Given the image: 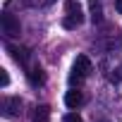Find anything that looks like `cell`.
I'll return each instance as SVG.
<instances>
[{
  "mask_svg": "<svg viewBox=\"0 0 122 122\" xmlns=\"http://www.w3.org/2000/svg\"><path fill=\"white\" fill-rule=\"evenodd\" d=\"M34 5H41V7H48V5H53L55 0H31Z\"/></svg>",
  "mask_w": 122,
  "mask_h": 122,
  "instance_id": "4fadbf2b",
  "label": "cell"
},
{
  "mask_svg": "<svg viewBox=\"0 0 122 122\" xmlns=\"http://www.w3.org/2000/svg\"><path fill=\"white\" fill-rule=\"evenodd\" d=\"M65 122H84L77 112H70V115H65Z\"/></svg>",
  "mask_w": 122,
  "mask_h": 122,
  "instance_id": "7c38bea8",
  "label": "cell"
},
{
  "mask_svg": "<svg viewBox=\"0 0 122 122\" xmlns=\"http://www.w3.org/2000/svg\"><path fill=\"white\" fill-rule=\"evenodd\" d=\"M7 84H10V74H7V70H0V86L5 89Z\"/></svg>",
  "mask_w": 122,
  "mask_h": 122,
  "instance_id": "8fae6325",
  "label": "cell"
},
{
  "mask_svg": "<svg viewBox=\"0 0 122 122\" xmlns=\"http://www.w3.org/2000/svg\"><path fill=\"white\" fill-rule=\"evenodd\" d=\"M65 19H62V26L65 29H77V26H81V22H84V10H81V5L77 3V0H67L65 3Z\"/></svg>",
  "mask_w": 122,
  "mask_h": 122,
  "instance_id": "6da1fadb",
  "label": "cell"
},
{
  "mask_svg": "<svg viewBox=\"0 0 122 122\" xmlns=\"http://www.w3.org/2000/svg\"><path fill=\"white\" fill-rule=\"evenodd\" d=\"M93 72V62L89 60V55H77V60H74V65H72V74H77V77H89Z\"/></svg>",
  "mask_w": 122,
  "mask_h": 122,
  "instance_id": "3957f363",
  "label": "cell"
},
{
  "mask_svg": "<svg viewBox=\"0 0 122 122\" xmlns=\"http://www.w3.org/2000/svg\"><path fill=\"white\" fill-rule=\"evenodd\" d=\"M26 77H29V84H31V86H43V84H46V72H43L38 65L29 67V70H26Z\"/></svg>",
  "mask_w": 122,
  "mask_h": 122,
  "instance_id": "8992f818",
  "label": "cell"
},
{
  "mask_svg": "<svg viewBox=\"0 0 122 122\" xmlns=\"http://www.w3.org/2000/svg\"><path fill=\"white\" fill-rule=\"evenodd\" d=\"M50 120V108L48 105H38L34 110V122H48Z\"/></svg>",
  "mask_w": 122,
  "mask_h": 122,
  "instance_id": "9c48e42d",
  "label": "cell"
},
{
  "mask_svg": "<svg viewBox=\"0 0 122 122\" xmlns=\"http://www.w3.org/2000/svg\"><path fill=\"white\" fill-rule=\"evenodd\" d=\"M91 22L93 24H101L103 22V7L98 0H91Z\"/></svg>",
  "mask_w": 122,
  "mask_h": 122,
  "instance_id": "ba28073f",
  "label": "cell"
},
{
  "mask_svg": "<svg viewBox=\"0 0 122 122\" xmlns=\"http://www.w3.org/2000/svg\"><path fill=\"white\" fill-rule=\"evenodd\" d=\"M81 103H84V93H81L79 89H70V91L65 93V105H67V108L74 110V108H79Z\"/></svg>",
  "mask_w": 122,
  "mask_h": 122,
  "instance_id": "52a82bcc",
  "label": "cell"
},
{
  "mask_svg": "<svg viewBox=\"0 0 122 122\" xmlns=\"http://www.w3.org/2000/svg\"><path fill=\"white\" fill-rule=\"evenodd\" d=\"M110 81H112V84H117V81H122V67H117V70H112V74H110Z\"/></svg>",
  "mask_w": 122,
  "mask_h": 122,
  "instance_id": "30bf717a",
  "label": "cell"
},
{
  "mask_svg": "<svg viewBox=\"0 0 122 122\" xmlns=\"http://www.w3.org/2000/svg\"><path fill=\"white\" fill-rule=\"evenodd\" d=\"M0 26H3V34H5L7 38H19V34H22L19 19H17L15 15H10V12H3V15H0Z\"/></svg>",
  "mask_w": 122,
  "mask_h": 122,
  "instance_id": "7a4b0ae2",
  "label": "cell"
},
{
  "mask_svg": "<svg viewBox=\"0 0 122 122\" xmlns=\"http://www.w3.org/2000/svg\"><path fill=\"white\" fill-rule=\"evenodd\" d=\"M3 115H5V117H17V115H22V98H19V96L3 98Z\"/></svg>",
  "mask_w": 122,
  "mask_h": 122,
  "instance_id": "277c9868",
  "label": "cell"
},
{
  "mask_svg": "<svg viewBox=\"0 0 122 122\" xmlns=\"http://www.w3.org/2000/svg\"><path fill=\"white\" fill-rule=\"evenodd\" d=\"M115 10H117V15H122V0H115Z\"/></svg>",
  "mask_w": 122,
  "mask_h": 122,
  "instance_id": "5bb4252c",
  "label": "cell"
},
{
  "mask_svg": "<svg viewBox=\"0 0 122 122\" xmlns=\"http://www.w3.org/2000/svg\"><path fill=\"white\" fill-rule=\"evenodd\" d=\"M7 53L17 60V62L22 65V67H26L29 70V57H31V53H29V48H19V46H7Z\"/></svg>",
  "mask_w": 122,
  "mask_h": 122,
  "instance_id": "5b68a950",
  "label": "cell"
},
{
  "mask_svg": "<svg viewBox=\"0 0 122 122\" xmlns=\"http://www.w3.org/2000/svg\"><path fill=\"white\" fill-rule=\"evenodd\" d=\"M98 122H108V120H98Z\"/></svg>",
  "mask_w": 122,
  "mask_h": 122,
  "instance_id": "9a60e30c",
  "label": "cell"
}]
</instances>
